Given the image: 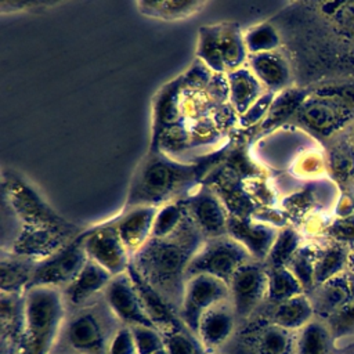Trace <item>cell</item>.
I'll use <instances>...</instances> for the list:
<instances>
[{
  "label": "cell",
  "instance_id": "f35d334b",
  "mask_svg": "<svg viewBox=\"0 0 354 354\" xmlns=\"http://www.w3.org/2000/svg\"><path fill=\"white\" fill-rule=\"evenodd\" d=\"M326 324L330 328L336 342L344 336L354 333V292L347 303L329 319H326Z\"/></svg>",
  "mask_w": 354,
  "mask_h": 354
},
{
  "label": "cell",
  "instance_id": "8992f818",
  "mask_svg": "<svg viewBox=\"0 0 354 354\" xmlns=\"http://www.w3.org/2000/svg\"><path fill=\"white\" fill-rule=\"evenodd\" d=\"M1 184L3 199L8 203L10 209L15 214L21 228L59 227L69 223L55 210H53L21 174L12 170H4Z\"/></svg>",
  "mask_w": 354,
  "mask_h": 354
},
{
  "label": "cell",
  "instance_id": "3957f363",
  "mask_svg": "<svg viewBox=\"0 0 354 354\" xmlns=\"http://www.w3.org/2000/svg\"><path fill=\"white\" fill-rule=\"evenodd\" d=\"M122 326L102 295L69 308L57 347L76 354H108L113 335Z\"/></svg>",
  "mask_w": 354,
  "mask_h": 354
},
{
  "label": "cell",
  "instance_id": "5b68a950",
  "mask_svg": "<svg viewBox=\"0 0 354 354\" xmlns=\"http://www.w3.org/2000/svg\"><path fill=\"white\" fill-rule=\"evenodd\" d=\"M296 332L283 329L256 313L242 321L223 354H295Z\"/></svg>",
  "mask_w": 354,
  "mask_h": 354
},
{
  "label": "cell",
  "instance_id": "ee69618b",
  "mask_svg": "<svg viewBox=\"0 0 354 354\" xmlns=\"http://www.w3.org/2000/svg\"><path fill=\"white\" fill-rule=\"evenodd\" d=\"M318 95H332V97H339L343 101H346L350 105H354V83L351 84H344L336 88H326L318 93Z\"/></svg>",
  "mask_w": 354,
  "mask_h": 354
},
{
  "label": "cell",
  "instance_id": "d6a6232c",
  "mask_svg": "<svg viewBox=\"0 0 354 354\" xmlns=\"http://www.w3.org/2000/svg\"><path fill=\"white\" fill-rule=\"evenodd\" d=\"M301 245V238L293 228L285 227L279 230L264 264L268 268L286 267Z\"/></svg>",
  "mask_w": 354,
  "mask_h": 354
},
{
  "label": "cell",
  "instance_id": "ba28073f",
  "mask_svg": "<svg viewBox=\"0 0 354 354\" xmlns=\"http://www.w3.org/2000/svg\"><path fill=\"white\" fill-rule=\"evenodd\" d=\"M84 231L54 254L36 264L29 288L50 286L62 290L77 277L88 261L83 245Z\"/></svg>",
  "mask_w": 354,
  "mask_h": 354
},
{
  "label": "cell",
  "instance_id": "e575fe53",
  "mask_svg": "<svg viewBox=\"0 0 354 354\" xmlns=\"http://www.w3.org/2000/svg\"><path fill=\"white\" fill-rule=\"evenodd\" d=\"M243 40L249 55L275 51L281 39L277 29L270 22H260L243 32Z\"/></svg>",
  "mask_w": 354,
  "mask_h": 354
},
{
  "label": "cell",
  "instance_id": "6da1fadb",
  "mask_svg": "<svg viewBox=\"0 0 354 354\" xmlns=\"http://www.w3.org/2000/svg\"><path fill=\"white\" fill-rule=\"evenodd\" d=\"M205 236L189 213L176 231L163 238H151L133 257L134 270L180 313L187 268Z\"/></svg>",
  "mask_w": 354,
  "mask_h": 354
},
{
  "label": "cell",
  "instance_id": "603a6c76",
  "mask_svg": "<svg viewBox=\"0 0 354 354\" xmlns=\"http://www.w3.org/2000/svg\"><path fill=\"white\" fill-rule=\"evenodd\" d=\"M127 271L134 282L148 318L158 330L162 332L180 321L178 313L134 270L131 264Z\"/></svg>",
  "mask_w": 354,
  "mask_h": 354
},
{
  "label": "cell",
  "instance_id": "d6986e66",
  "mask_svg": "<svg viewBox=\"0 0 354 354\" xmlns=\"http://www.w3.org/2000/svg\"><path fill=\"white\" fill-rule=\"evenodd\" d=\"M354 292V277L346 271L324 283L314 286L307 293L314 308L315 318L329 319L351 297Z\"/></svg>",
  "mask_w": 354,
  "mask_h": 354
},
{
  "label": "cell",
  "instance_id": "484cf974",
  "mask_svg": "<svg viewBox=\"0 0 354 354\" xmlns=\"http://www.w3.org/2000/svg\"><path fill=\"white\" fill-rule=\"evenodd\" d=\"M336 339L326 321L314 318L296 332L295 354H336Z\"/></svg>",
  "mask_w": 354,
  "mask_h": 354
},
{
  "label": "cell",
  "instance_id": "83f0119b",
  "mask_svg": "<svg viewBox=\"0 0 354 354\" xmlns=\"http://www.w3.org/2000/svg\"><path fill=\"white\" fill-rule=\"evenodd\" d=\"M220 51L225 73L245 66L249 54L245 46L243 33L236 24H220Z\"/></svg>",
  "mask_w": 354,
  "mask_h": 354
},
{
  "label": "cell",
  "instance_id": "4fadbf2b",
  "mask_svg": "<svg viewBox=\"0 0 354 354\" xmlns=\"http://www.w3.org/2000/svg\"><path fill=\"white\" fill-rule=\"evenodd\" d=\"M241 319L228 299L212 306L199 319L196 336L206 351H220L235 335Z\"/></svg>",
  "mask_w": 354,
  "mask_h": 354
},
{
  "label": "cell",
  "instance_id": "ac0fdd59",
  "mask_svg": "<svg viewBox=\"0 0 354 354\" xmlns=\"http://www.w3.org/2000/svg\"><path fill=\"white\" fill-rule=\"evenodd\" d=\"M350 104L339 97L319 95L314 100H306L300 106V118L311 129L319 133L336 130L351 112Z\"/></svg>",
  "mask_w": 354,
  "mask_h": 354
},
{
  "label": "cell",
  "instance_id": "d4e9b609",
  "mask_svg": "<svg viewBox=\"0 0 354 354\" xmlns=\"http://www.w3.org/2000/svg\"><path fill=\"white\" fill-rule=\"evenodd\" d=\"M37 261L1 250L0 286L1 293H25L32 282Z\"/></svg>",
  "mask_w": 354,
  "mask_h": 354
},
{
  "label": "cell",
  "instance_id": "1f68e13d",
  "mask_svg": "<svg viewBox=\"0 0 354 354\" xmlns=\"http://www.w3.org/2000/svg\"><path fill=\"white\" fill-rule=\"evenodd\" d=\"M163 336L165 351L167 354H205L206 350L201 344L198 336L183 324L177 321L170 328L160 332Z\"/></svg>",
  "mask_w": 354,
  "mask_h": 354
},
{
  "label": "cell",
  "instance_id": "7bdbcfd3",
  "mask_svg": "<svg viewBox=\"0 0 354 354\" xmlns=\"http://www.w3.org/2000/svg\"><path fill=\"white\" fill-rule=\"evenodd\" d=\"M333 159V167L337 170V173H350L353 165H354V149L351 151L350 147H342L333 149L332 152Z\"/></svg>",
  "mask_w": 354,
  "mask_h": 354
},
{
  "label": "cell",
  "instance_id": "74e56055",
  "mask_svg": "<svg viewBox=\"0 0 354 354\" xmlns=\"http://www.w3.org/2000/svg\"><path fill=\"white\" fill-rule=\"evenodd\" d=\"M137 354H155L165 348L163 336L155 326L134 325L130 326Z\"/></svg>",
  "mask_w": 354,
  "mask_h": 354
},
{
  "label": "cell",
  "instance_id": "cb8c5ba5",
  "mask_svg": "<svg viewBox=\"0 0 354 354\" xmlns=\"http://www.w3.org/2000/svg\"><path fill=\"white\" fill-rule=\"evenodd\" d=\"M225 79L230 104L239 116L243 115L266 93L263 90V84L248 66L225 73Z\"/></svg>",
  "mask_w": 354,
  "mask_h": 354
},
{
  "label": "cell",
  "instance_id": "7a4b0ae2",
  "mask_svg": "<svg viewBox=\"0 0 354 354\" xmlns=\"http://www.w3.org/2000/svg\"><path fill=\"white\" fill-rule=\"evenodd\" d=\"M203 166L206 163H181L159 151H149L133 176L123 209L160 207L187 198L198 185Z\"/></svg>",
  "mask_w": 354,
  "mask_h": 354
},
{
  "label": "cell",
  "instance_id": "681fc988",
  "mask_svg": "<svg viewBox=\"0 0 354 354\" xmlns=\"http://www.w3.org/2000/svg\"><path fill=\"white\" fill-rule=\"evenodd\" d=\"M205 354H223L221 351H206Z\"/></svg>",
  "mask_w": 354,
  "mask_h": 354
},
{
  "label": "cell",
  "instance_id": "f546056e",
  "mask_svg": "<svg viewBox=\"0 0 354 354\" xmlns=\"http://www.w3.org/2000/svg\"><path fill=\"white\" fill-rule=\"evenodd\" d=\"M267 267V266H266ZM306 293L299 279L288 267H267V297L266 303L278 304Z\"/></svg>",
  "mask_w": 354,
  "mask_h": 354
},
{
  "label": "cell",
  "instance_id": "ffe728a7",
  "mask_svg": "<svg viewBox=\"0 0 354 354\" xmlns=\"http://www.w3.org/2000/svg\"><path fill=\"white\" fill-rule=\"evenodd\" d=\"M112 278L106 270L88 260L77 277L62 289L66 310L80 307L102 295Z\"/></svg>",
  "mask_w": 354,
  "mask_h": 354
},
{
  "label": "cell",
  "instance_id": "5bb4252c",
  "mask_svg": "<svg viewBox=\"0 0 354 354\" xmlns=\"http://www.w3.org/2000/svg\"><path fill=\"white\" fill-rule=\"evenodd\" d=\"M188 213L205 239L228 235V213L221 199L207 187H198L187 196Z\"/></svg>",
  "mask_w": 354,
  "mask_h": 354
},
{
  "label": "cell",
  "instance_id": "60d3db41",
  "mask_svg": "<svg viewBox=\"0 0 354 354\" xmlns=\"http://www.w3.org/2000/svg\"><path fill=\"white\" fill-rule=\"evenodd\" d=\"M274 98H275V93L266 91L243 115L239 116L241 126L249 127V126H253L254 123L260 122L263 118H266V115L268 113V111L272 105Z\"/></svg>",
  "mask_w": 354,
  "mask_h": 354
},
{
  "label": "cell",
  "instance_id": "836d02e7",
  "mask_svg": "<svg viewBox=\"0 0 354 354\" xmlns=\"http://www.w3.org/2000/svg\"><path fill=\"white\" fill-rule=\"evenodd\" d=\"M188 214L187 198L169 202L158 209L151 238H163L178 228Z\"/></svg>",
  "mask_w": 354,
  "mask_h": 354
},
{
  "label": "cell",
  "instance_id": "e0dca14e",
  "mask_svg": "<svg viewBox=\"0 0 354 354\" xmlns=\"http://www.w3.org/2000/svg\"><path fill=\"white\" fill-rule=\"evenodd\" d=\"M158 209L159 207L155 206L123 209L120 216L112 220L124 248L131 257L151 239Z\"/></svg>",
  "mask_w": 354,
  "mask_h": 354
},
{
  "label": "cell",
  "instance_id": "816d5d0a",
  "mask_svg": "<svg viewBox=\"0 0 354 354\" xmlns=\"http://www.w3.org/2000/svg\"><path fill=\"white\" fill-rule=\"evenodd\" d=\"M353 144H354V137H353Z\"/></svg>",
  "mask_w": 354,
  "mask_h": 354
},
{
  "label": "cell",
  "instance_id": "8fae6325",
  "mask_svg": "<svg viewBox=\"0 0 354 354\" xmlns=\"http://www.w3.org/2000/svg\"><path fill=\"white\" fill-rule=\"evenodd\" d=\"M228 283L209 275H194L185 282L178 317L195 335L201 317L216 303L228 299Z\"/></svg>",
  "mask_w": 354,
  "mask_h": 354
},
{
  "label": "cell",
  "instance_id": "4316f807",
  "mask_svg": "<svg viewBox=\"0 0 354 354\" xmlns=\"http://www.w3.org/2000/svg\"><path fill=\"white\" fill-rule=\"evenodd\" d=\"M207 3L198 0H173V1H137L138 11L149 18L162 21H178L201 11Z\"/></svg>",
  "mask_w": 354,
  "mask_h": 354
},
{
  "label": "cell",
  "instance_id": "7dc6e473",
  "mask_svg": "<svg viewBox=\"0 0 354 354\" xmlns=\"http://www.w3.org/2000/svg\"><path fill=\"white\" fill-rule=\"evenodd\" d=\"M196 77H198V75H192V72H191V73H188V79H189L191 82H194ZM209 77H210V75H209V76H205V77H199V82L206 83V80H207Z\"/></svg>",
  "mask_w": 354,
  "mask_h": 354
},
{
  "label": "cell",
  "instance_id": "c3c4849f",
  "mask_svg": "<svg viewBox=\"0 0 354 354\" xmlns=\"http://www.w3.org/2000/svg\"><path fill=\"white\" fill-rule=\"evenodd\" d=\"M53 354H76L73 351H69L66 348H62V347H55V350L53 351Z\"/></svg>",
  "mask_w": 354,
  "mask_h": 354
},
{
  "label": "cell",
  "instance_id": "30bf717a",
  "mask_svg": "<svg viewBox=\"0 0 354 354\" xmlns=\"http://www.w3.org/2000/svg\"><path fill=\"white\" fill-rule=\"evenodd\" d=\"M83 245L88 260L101 266L112 277L126 272L131 264V256L112 221L86 230Z\"/></svg>",
  "mask_w": 354,
  "mask_h": 354
},
{
  "label": "cell",
  "instance_id": "8d00e7d4",
  "mask_svg": "<svg viewBox=\"0 0 354 354\" xmlns=\"http://www.w3.org/2000/svg\"><path fill=\"white\" fill-rule=\"evenodd\" d=\"M306 101V93L296 88H286L275 94L272 105L264 122H277L289 116L295 109H299Z\"/></svg>",
  "mask_w": 354,
  "mask_h": 354
},
{
  "label": "cell",
  "instance_id": "9a60e30c",
  "mask_svg": "<svg viewBox=\"0 0 354 354\" xmlns=\"http://www.w3.org/2000/svg\"><path fill=\"white\" fill-rule=\"evenodd\" d=\"M0 343L1 354H26V319L24 293H1Z\"/></svg>",
  "mask_w": 354,
  "mask_h": 354
},
{
  "label": "cell",
  "instance_id": "44dd1931",
  "mask_svg": "<svg viewBox=\"0 0 354 354\" xmlns=\"http://www.w3.org/2000/svg\"><path fill=\"white\" fill-rule=\"evenodd\" d=\"M257 313L266 317L270 322L292 332L300 330L315 318L314 308L307 293L299 295L278 304L264 303Z\"/></svg>",
  "mask_w": 354,
  "mask_h": 354
},
{
  "label": "cell",
  "instance_id": "2e32d148",
  "mask_svg": "<svg viewBox=\"0 0 354 354\" xmlns=\"http://www.w3.org/2000/svg\"><path fill=\"white\" fill-rule=\"evenodd\" d=\"M227 231L232 239L239 242L248 250L252 259L263 263L278 234V230L270 224L234 214L228 216Z\"/></svg>",
  "mask_w": 354,
  "mask_h": 354
},
{
  "label": "cell",
  "instance_id": "4dcf8cb0",
  "mask_svg": "<svg viewBox=\"0 0 354 354\" xmlns=\"http://www.w3.org/2000/svg\"><path fill=\"white\" fill-rule=\"evenodd\" d=\"M196 55L213 73H225L220 51V24L206 25L199 29Z\"/></svg>",
  "mask_w": 354,
  "mask_h": 354
},
{
  "label": "cell",
  "instance_id": "f1b7e54d",
  "mask_svg": "<svg viewBox=\"0 0 354 354\" xmlns=\"http://www.w3.org/2000/svg\"><path fill=\"white\" fill-rule=\"evenodd\" d=\"M348 253H350L348 248L335 242L329 243L322 249H317L315 272H314L315 286L346 272Z\"/></svg>",
  "mask_w": 354,
  "mask_h": 354
},
{
  "label": "cell",
  "instance_id": "277c9868",
  "mask_svg": "<svg viewBox=\"0 0 354 354\" xmlns=\"http://www.w3.org/2000/svg\"><path fill=\"white\" fill-rule=\"evenodd\" d=\"M26 354H53L66 318L62 290L33 286L25 293Z\"/></svg>",
  "mask_w": 354,
  "mask_h": 354
},
{
  "label": "cell",
  "instance_id": "7402d4cb",
  "mask_svg": "<svg viewBox=\"0 0 354 354\" xmlns=\"http://www.w3.org/2000/svg\"><path fill=\"white\" fill-rule=\"evenodd\" d=\"M246 64L267 91L277 94L288 88L290 83V68L279 53L268 51L249 55Z\"/></svg>",
  "mask_w": 354,
  "mask_h": 354
},
{
  "label": "cell",
  "instance_id": "9c48e42d",
  "mask_svg": "<svg viewBox=\"0 0 354 354\" xmlns=\"http://www.w3.org/2000/svg\"><path fill=\"white\" fill-rule=\"evenodd\" d=\"M230 300L242 321L256 314L267 297V267L254 259L242 264L228 282Z\"/></svg>",
  "mask_w": 354,
  "mask_h": 354
},
{
  "label": "cell",
  "instance_id": "bcb514c9",
  "mask_svg": "<svg viewBox=\"0 0 354 354\" xmlns=\"http://www.w3.org/2000/svg\"><path fill=\"white\" fill-rule=\"evenodd\" d=\"M336 354H354V342L344 346V347H339Z\"/></svg>",
  "mask_w": 354,
  "mask_h": 354
},
{
  "label": "cell",
  "instance_id": "ab89813d",
  "mask_svg": "<svg viewBox=\"0 0 354 354\" xmlns=\"http://www.w3.org/2000/svg\"><path fill=\"white\" fill-rule=\"evenodd\" d=\"M328 234L335 243L353 249L354 248V216H344L339 220H335L329 227Z\"/></svg>",
  "mask_w": 354,
  "mask_h": 354
},
{
  "label": "cell",
  "instance_id": "b9f144b4",
  "mask_svg": "<svg viewBox=\"0 0 354 354\" xmlns=\"http://www.w3.org/2000/svg\"><path fill=\"white\" fill-rule=\"evenodd\" d=\"M108 354H137L130 326L122 325L112 337Z\"/></svg>",
  "mask_w": 354,
  "mask_h": 354
},
{
  "label": "cell",
  "instance_id": "f6af8a7d",
  "mask_svg": "<svg viewBox=\"0 0 354 354\" xmlns=\"http://www.w3.org/2000/svg\"><path fill=\"white\" fill-rule=\"evenodd\" d=\"M347 271L354 275V248L350 249V253H348V261H347Z\"/></svg>",
  "mask_w": 354,
  "mask_h": 354
},
{
  "label": "cell",
  "instance_id": "52a82bcc",
  "mask_svg": "<svg viewBox=\"0 0 354 354\" xmlns=\"http://www.w3.org/2000/svg\"><path fill=\"white\" fill-rule=\"evenodd\" d=\"M252 260L248 250L230 235L205 239L191 259L187 268V279L194 275H209L230 282L235 271Z\"/></svg>",
  "mask_w": 354,
  "mask_h": 354
},
{
  "label": "cell",
  "instance_id": "d590c367",
  "mask_svg": "<svg viewBox=\"0 0 354 354\" xmlns=\"http://www.w3.org/2000/svg\"><path fill=\"white\" fill-rule=\"evenodd\" d=\"M315 256L317 249L310 245H301V248L296 252L293 259L286 266L293 275L299 279L306 293L314 289V272H315Z\"/></svg>",
  "mask_w": 354,
  "mask_h": 354
},
{
  "label": "cell",
  "instance_id": "f907efd6",
  "mask_svg": "<svg viewBox=\"0 0 354 354\" xmlns=\"http://www.w3.org/2000/svg\"><path fill=\"white\" fill-rule=\"evenodd\" d=\"M155 354H167V353H166L165 348H163V350H160V351H158V353H155Z\"/></svg>",
  "mask_w": 354,
  "mask_h": 354
},
{
  "label": "cell",
  "instance_id": "7c38bea8",
  "mask_svg": "<svg viewBox=\"0 0 354 354\" xmlns=\"http://www.w3.org/2000/svg\"><path fill=\"white\" fill-rule=\"evenodd\" d=\"M113 315L124 326H153L141 303L129 271L113 277L102 293Z\"/></svg>",
  "mask_w": 354,
  "mask_h": 354
}]
</instances>
